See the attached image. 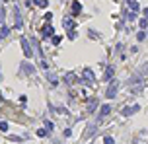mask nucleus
Returning <instances> with one entry per match:
<instances>
[{
  "label": "nucleus",
  "instance_id": "obj_18",
  "mask_svg": "<svg viewBox=\"0 0 148 144\" xmlns=\"http://www.w3.org/2000/svg\"><path fill=\"white\" fill-rule=\"evenodd\" d=\"M138 25H140V29H148V20H146V18H142Z\"/></svg>",
  "mask_w": 148,
  "mask_h": 144
},
{
  "label": "nucleus",
  "instance_id": "obj_15",
  "mask_svg": "<svg viewBox=\"0 0 148 144\" xmlns=\"http://www.w3.org/2000/svg\"><path fill=\"white\" fill-rule=\"evenodd\" d=\"M82 12V4L80 2H72V14H80Z\"/></svg>",
  "mask_w": 148,
  "mask_h": 144
},
{
  "label": "nucleus",
  "instance_id": "obj_16",
  "mask_svg": "<svg viewBox=\"0 0 148 144\" xmlns=\"http://www.w3.org/2000/svg\"><path fill=\"white\" fill-rule=\"evenodd\" d=\"M37 136H39V138H45V136H49V131H47V129H39V131H37Z\"/></svg>",
  "mask_w": 148,
  "mask_h": 144
},
{
  "label": "nucleus",
  "instance_id": "obj_20",
  "mask_svg": "<svg viewBox=\"0 0 148 144\" xmlns=\"http://www.w3.org/2000/svg\"><path fill=\"white\" fill-rule=\"evenodd\" d=\"M45 129H47V131L51 133V131H55V125H53L51 121H45Z\"/></svg>",
  "mask_w": 148,
  "mask_h": 144
},
{
  "label": "nucleus",
  "instance_id": "obj_22",
  "mask_svg": "<svg viewBox=\"0 0 148 144\" xmlns=\"http://www.w3.org/2000/svg\"><path fill=\"white\" fill-rule=\"evenodd\" d=\"M146 37H148V35H146V31H140V33L137 35V39H138V41H144Z\"/></svg>",
  "mask_w": 148,
  "mask_h": 144
},
{
  "label": "nucleus",
  "instance_id": "obj_26",
  "mask_svg": "<svg viewBox=\"0 0 148 144\" xmlns=\"http://www.w3.org/2000/svg\"><path fill=\"white\" fill-rule=\"evenodd\" d=\"M70 134H72V129H66V131H64V136H66V138H70Z\"/></svg>",
  "mask_w": 148,
  "mask_h": 144
},
{
  "label": "nucleus",
  "instance_id": "obj_9",
  "mask_svg": "<svg viewBox=\"0 0 148 144\" xmlns=\"http://www.w3.org/2000/svg\"><path fill=\"white\" fill-rule=\"evenodd\" d=\"M64 27H66V31L70 33V31H74V27H76V23H74V20H70V18H64Z\"/></svg>",
  "mask_w": 148,
  "mask_h": 144
},
{
  "label": "nucleus",
  "instance_id": "obj_30",
  "mask_svg": "<svg viewBox=\"0 0 148 144\" xmlns=\"http://www.w3.org/2000/svg\"><path fill=\"white\" fill-rule=\"evenodd\" d=\"M146 35H148V31H146Z\"/></svg>",
  "mask_w": 148,
  "mask_h": 144
},
{
  "label": "nucleus",
  "instance_id": "obj_4",
  "mask_svg": "<svg viewBox=\"0 0 148 144\" xmlns=\"http://www.w3.org/2000/svg\"><path fill=\"white\" fill-rule=\"evenodd\" d=\"M20 70L25 74V76H31L33 72H35V66H31L29 62H21V66H20Z\"/></svg>",
  "mask_w": 148,
  "mask_h": 144
},
{
  "label": "nucleus",
  "instance_id": "obj_6",
  "mask_svg": "<svg viewBox=\"0 0 148 144\" xmlns=\"http://www.w3.org/2000/svg\"><path fill=\"white\" fill-rule=\"evenodd\" d=\"M82 78H84V80H88V86H90V84H94V80H95L94 72H92L90 68H86L84 72H82Z\"/></svg>",
  "mask_w": 148,
  "mask_h": 144
},
{
  "label": "nucleus",
  "instance_id": "obj_11",
  "mask_svg": "<svg viewBox=\"0 0 148 144\" xmlns=\"http://www.w3.org/2000/svg\"><path fill=\"white\" fill-rule=\"evenodd\" d=\"M113 74H115V68H113V66H107L105 72H103V76H101V80H111Z\"/></svg>",
  "mask_w": 148,
  "mask_h": 144
},
{
  "label": "nucleus",
  "instance_id": "obj_17",
  "mask_svg": "<svg viewBox=\"0 0 148 144\" xmlns=\"http://www.w3.org/2000/svg\"><path fill=\"white\" fill-rule=\"evenodd\" d=\"M8 140H12V142H21L23 138H21V136H16V134H8Z\"/></svg>",
  "mask_w": 148,
  "mask_h": 144
},
{
  "label": "nucleus",
  "instance_id": "obj_27",
  "mask_svg": "<svg viewBox=\"0 0 148 144\" xmlns=\"http://www.w3.org/2000/svg\"><path fill=\"white\" fill-rule=\"evenodd\" d=\"M20 103H23V105H25V103H27V98H25V96H21V98H20Z\"/></svg>",
  "mask_w": 148,
  "mask_h": 144
},
{
  "label": "nucleus",
  "instance_id": "obj_21",
  "mask_svg": "<svg viewBox=\"0 0 148 144\" xmlns=\"http://www.w3.org/2000/svg\"><path fill=\"white\" fill-rule=\"evenodd\" d=\"M0 131H2V133L8 131V123H6V121H0Z\"/></svg>",
  "mask_w": 148,
  "mask_h": 144
},
{
  "label": "nucleus",
  "instance_id": "obj_7",
  "mask_svg": "<svg viewBox=\"0 0 148 144\" xmlns=\"http://www.w3.org/2000/svg\"><path fill=\"white\" fill-rule=\"evenodd\" d=\"M45 76H47V80L51 82V86H53V88L59 86V78H57V74H53V72H49V70H47V72H45Z\"/></svg>",
  "mask_w": 148,
  "mask_h": 144
},
{
  "label": "nucleus",
  "instance_id": "obj_8",
  "mask_svg": "<svg viewBox=\"0 0 148 144\" xmlns=\"http://www.w3.org/2000/svg\"><path fill=\"white\" fill-rule=\"evenodd\" d=\"M53 33H55L53 25H45V27H43V31H41V35L45 37V39H47V37H53Z\"/></svg>",
  "mask_w": 148,
  "mask_h": 144
},
{
  "label": "nucleus",
  "instance_id": "obj_28",
  "mask_svg": "<svg viewBox=\"0 0 148 144\" xmlns=\"http://www.w3.org/2000/svg\"><path fill=\"white\" fill-rule=\"evenodd\" d=\"M144 18L148 20V8H144Z\"/></svg>",
  "mask_w": 148,
  "mask_h": 144
},
{
  "label": "nucleus",
  "instance_id": "obj_29",
  "mask_svg": "<svg viewBox=\"0 0 148 144\" xmlns=\"http://www.w3.org/2000/svg\"><path fill=\"white\" fill-rule=\"evenodd\" d=\"M0 101H2V96H0Z\"/></svg>",
  "mask_w": 148,
  "mask_h": 144
},
{
  "label": "nucleus",
  "instance_id": "obj_14",
  "mask_svg": "<svg viewBox=\"0 0 148 144\" xmlns=\"http://www.w3.org/2000/svg\"><path fill=\"white\" fill-rule=\"evenodd\" d=\"M95 107H97V100H90L88 101V113L95 111Z\"/></svg>",
  "mask_w": 148,
  "mask_h": 144
},
{
  "label": "nucleus",
  "instance_id": "obj_19",
  "mask_svg": "<svg viewBox=\"0 0 148 144\" xmlns=\"http://www.w3.org/2000/svg\"><path fill=\"white\" fill-rule=\"evenodd\" d=\"M64 80H66V84H72V82H76V76H72V74H66V76H64Z\"/></svg>",
  "mask_w": 148,
  "mask_h": 144
},
{
  "label": "nucleus",
  "instance_id": "obj_13",
  "mask_svg": "<svg viewBox=\"0 0 148 144\" xmlns=\"http://www.w3.org/2000/svg\"><path fill=\"white\" fill-rule=\"evenodd\" d=\"M8 35H10V27H8V25H2V27H0V41L6 39Z\"/></svg>",
  "mask_w": 148,
  "mask_h": 144
},
{
  "label": "nucleus",
  "instance_id": "obj_23",
  "mask_svg": "<svg viewBox=\"0 0 148 144\" xmlns=\"http://www.w3.org/2000/svg\"><path fill=\"white\" fill-rule=\"evenodd\" d=\"M51 43H53V45H59V43H61V37H59V35H53V37H51Z\"/></svg>",
  "mask_w": 148,
  "mask_h": 144
},
{
  "label": "nucleus",
  "instance_id": "obj_2",
  "mask_svg": "<svg viewBox=\"0 0 148 144\" xmlns=\"http://www.w3.org/2000/svg\"><path fill=\"white\" fill-rule=\"evenodd\" d=\"M20 43H21V49H23V55H25V58H31V56H33V51H31V45H29V39L21 37Z\"/></svg>",
  "mask_w": 148,
  "mask_h": 144
},
{
  "label": "nucleus",
  "instance_id": "obj_12",
  "mask_svg": "<svg viewBox=\"0 0 148 144\" xmlns=\"http://www.w3.org/2000/svg\"><path fill=\"white\" fill-rule=\"evenodd\" d=\"M138 109H140L138 105H135V107H125V109L121 111V113H123V117H129V115H133V113H137Z\"/></svg>",
  "mask_w": 148,
  "mask_h": 144
},
{
  "label": "nucleus",
  "instance_id": "obj_25",
  "mask_svg": "<svg viewBox=\"0 0 148 144\" xmlns=\"http://www.w3.org/2000/svg\"><path fill=\"white\" fill-rule=\"evenodd\" d=\"M35 2H37V4H39V6H41V8H47V4H49V2H47V0H35Z\"/></svg>",
  "mask_w": 148,
  "mask_h": 144
},
{
  "label": "nucleus",
  "instance_id": "obj_5",
  "mask_svg": "<svg viewBox=\"0 0 148 144\" xmlns=\"http://www.w3.org/2000/svg\"><path fill=\"white\" fill-rule=\"evenodd\" d=\"M109 113H111V105H109V103H103L101 109H99V113H97V117H99V119H105Z\"/></svg>",
  "mask_w": 148,
  "mask_h": 144
},
{
  "label": "nucleus",
  "instance_id": "obj_1",
  "mask_svg": "<svg viewBox=\"0 0 148 144\" xmlns=\"http://www.w3.org/2000/svg\"><path fill=\"white\" fill-rule=\"evenodd\" d=\"M119 88H121V84H119V80H113L111 84H109V88H107L105 92V98H109V100H113L117 94H119Z\"/></svg>",
  "mask_w": 148,
  "mask_h": 144
},
{
  "label": "nucleus",
  "instance_id": "obj_3",
  "mask_svg": "<svg viewBox=\"0 0 148 144\" xmlns=\"http://www.w3.org/2000/svg\"><path fill=\"white\" fill-rule=\"evenodd\" d=\"M14 20H16V29H21L23 27V22H21V12H20V8L18 6H14Z\"/></svg>",
  "mask_w": 148,
  "mask_h": 144
},
{
  "label": "nucleus",
  "instance_id": "obj_10",
  "mask_svg": "<svg viewBox=\"0 0 148 144\" xmlns=\"http://www.w3.org/2000/svg\"><path fill=\"white\" fill-rule=\"evenodd\" d=\"M94 134H95V125H88V127L84 129V136L86 138H92Z\"/></svg>",
  "mask_w": 148,
  "mask_h": 144
},
{
  "label": "nucleus",
  "instance_id": "obj_24",
  "mask_svg": "<svg viewBox=\"0 0 148 144\" xmlns=\"http://www.w3.org/2000/svg\"><path fill=\"white\" fill-rule=\"evenodd\" d=\"M103 142H105V144H115V138H113V136H105Z\"/></svg>",
  "mask_w": 148,
  "mask_h": 144
}]
</instances>
